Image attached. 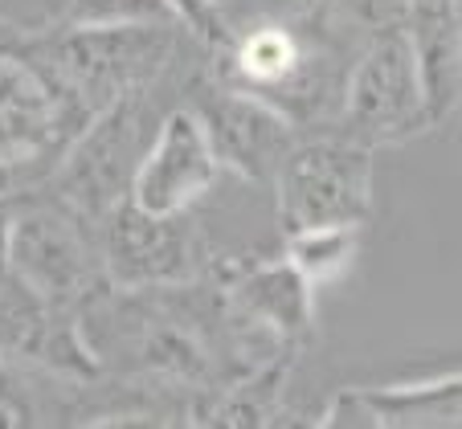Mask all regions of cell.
Masks as SVG:
<instances>
[{
	"mask_svg": "<svg viewBox=\"0 0 462 429\" xmlns=\"http://www.w3.org/2000/svg\"><path fill=\"white\" fill-rule=\"evenodd\" d=\"M90 119L33 37L0 41V196L50 180Z\"/></svg>",
	"mask_w": 462,
	"mask_h": 429,
	"instance_id": "obj_1",
	"label": "cell"
},
{
	"mask_svg": "<svg viewBox=\"0 0 462 429\" xmlns=\"http://www.w3.org/2000/svg\"><path fill=\"white\" fill-rule=\"evenodd\" d=\"M42 58L90 114L115 106L119 98L143 95L156 74L172 61L176 41L168 21H127V25H82L33 37Z\"/></svg>",
	"mask_w": 462,
	"mask_h": 429,
	"instance_id": "obj_2",
	"label": "cell"
},
{
	"mask_svg": "<svg viewBox=\"0 0 462 429\" xmlns=\"http://www.w3.org/2000/svg\"><path fill=\"white\" fill-rule=\"evenodd\" d=\"M87 221L61 201H25L9 213V242H5V262L9 278L21 282L37 303L79 315L103 295L106 270L103 254L90 242Z\"/></svg>",
	"mask_w": 462,
	"mask_h": 429,
	"instance_id": "obj_3",
	"label": "cell"
},
{
	"mask_svg": "<svg viewBox=\"0 0 462 429\" xmlns=\"http://www.w3.org/2000/svg\"><path fill=\"white\" fill-rule=\"evenodd\" d=\"M282 233L315 225H365L373 213V148L348 135L295 140L274 172Z\"/></svg>",
	"mask_w": 462,
	"mask_h": 429,
	"instance_id": "obj_4",
	"label": "cell"
},
{
	"mask_svg": "<svg viewBox=\"0 0 462 429\" xmlns=\"http://www.w3.org/2000/svg\"><path fill=\"white\" fill-rule=\"evenodd\" d=\"M430 127L426 95H421L418 61L402 33V21L381 29L373 45L360 53L340 95V135L381 148L405 143Z\"/></svg>",
	"mask_w": 462,
	"mask_h": 429,
	"instance_id": "obj_5",
	"label": "cell"
},
{
	"mask_svg": "<svg viewBox=\"0 0 462 429\" xmlns=\"http://www.w3.org/2000/svg\"><path fill=\"white\" fill-rule=\"evenodd\" d=\"M189 111L201 123L213 160L242 180L274 176L299 140V123L291 114L226 78H201L189 87Z\"/></svg>",
	"mask_w": 462,
	"mask_h": 429,
	"instance_id": "obj_6",
	"label": "cell"
},
{
	"mask_svg": "<svg viewBox=\"0 0 462 429\" xmlns=\"http://www.w3.org/2000/svg\"><path fill=\"white\" fill-rule=\"evenodd\" d=\"M135 140H140V95L119 98L82 127V135L50 176L53 201L98 229L131 188V172L140 164Z\"/></svg>",
	"mask_w": 462,
	"mask_h": 429,
	"instance_id": "obj_7",
	"label": "cell"
},
{
	"mask_svg": "<svg viewBox=\"0 0 462 429\" xmlns=\"http://www.w3.org/2000/svg\"><path fill=\"white\" fill-rule=\"evenodd\" d=\"M103 270L115 290H160L189 282L197 270L192 254V237L184 229V213L176 217H152L135 209L123 196L111 213L103 217Z\"/></svg>",
	"mask_w": 462,
	"mask_h": 429,
	"instance_id": "obj_8",
	"label": "cell"
},
{
	"mask_svg": "<svg viewBox=\"0 0 462 429\" xmlns=\"http://www.w3.org/2000/svg\"><path fill=\"white\" fill-rule=\"evenodd\" d=\"M221 164L213 160V148L205 140L201 123L189 106H176L164 123H160L152 148L140 156L135 172H131L127 201L135 209L152 213V217H176L197 205L209 184L217 180Z\"/></svg>",
	"mask_w": 462,
	"mask_h": 429,
	"instance_id": "obj_9",
	"label": "cell"
},
{
	"mask_svg": "<svg viewBox=\"0 0 462 429\" xmlns=\"http://www.w3.org/2000/svg\"><path fill=\"white\" fill-rule=\"evenodd\" d=\"M402 33L418 61L430 127L462 106V0H402Z\"/></svg>",
	"mask_w": 462,
	"mask_h": 429,
	"instance_id": "obj_10",
	"label": "cell"
},
{
	"mask_svg": "<svg viewBox=\"0 0 462 429\" xmlns=\"http://www.w3.org/2000/svg\"><path fill=\"white\" fill-rule=\"evenodd\" d=\"M311 282L287 262H262L226 282V303L245 327L274 335L279 348H303L315 335Z\"/></svg>",
	"mask_w": 462,
	"mask_h": 429,
	"instance_id": "obj_11",
	"label": "cell"
},
{
	"mask_svg": "<svg viewBox=\"0 0 462 429\" xmlns=\"http://www.w3.org/2000/svg\"><path fill=\"white\" fill-rule=\"evenodd\" d=\"M360 397L373 413V425H462V372L418 385H373L360 388Z\"/></svg>",
	"mask_w": 462,
	"mask_h": 429,
	"instance_id": "obj_12",
	"label": "cell"
},
{
	"mask_svg": "<svg viewBox=\"0 0 462 429\" xmlns=\"http://www.w3.org/2000/svg\"><path fill=\"white\" fill-rule=\"evenodd\" d=\"M360 250V225H315L287 233V262L303 274L311 287L340 278Z\"/></svg>",
	"mask_w": 462,
	"mask_h": 429,
	"instance_id": "obj_13",
	"label": "cell"
},
{
	"mask_svg": "<svg viewBox=\"0 0 462 429\" xmlns=\"http://www.w3.org/2000/svg\"><path fill=\"white\" fill-rule=\"evenodd\" d=\"M295 364V348H279V356L271 364H262L258 372L242 380L234 393L221 401V413L209 421H226V425H266L274 421V409L282 401V385H287V372Z\"/></svg>",
	"mask_w": 462,
	"mask_h": 429,
	"instance_id": "obj_14",
	"label": "cell"
},
{
	"mask_svg": "<svg viewBox=\"0 0 462 429\" xmlns=\"http://www.w3.org/2000/svg\"><path fill=\"white\" fill-rule=\"evenodd\" d=\"M45 13H50V25L58 29L127 25V21H168V25H176L164 0H45Z\"/></svg>",
	"mask_w": 462,
	"mask_h": 429,
	"instance_id": "obj_15",
	"label": "cell"
},
{
	"mask_svg": "<svg viewBox=\"0 0 462 429\" xmlns=\"http://www.w3.org/2000/svg\"><path fill=\"white\" fill-rule=\"evenodd\" d=\"M164 5L176 17V25L197 33L205 45H229V29H226V21H221L217 0H164Z\"/></svg>",
	"mask_w": 462,
	"mask_h": 429,
	"instance_id": "obj_16",
	"label": "cell"
},
{
	"mask_svg": "<svg viewBox=\"0 0 462 429\" xmlns=\"http://www.w3.org/2000/svg\"><path fill=\"white\" fill-rule=\"evenodd\" d=\"M307 5L319 9L323 17H344L368 29H384L393 21H402V5H393V0H307Z\"/></svg>",
	"mask_w": 462,
	"mask_h": 429,
	"instance_id": "obj_17",
	"label": "cell"
},
{
	"mask_svg": "<svg viewBox=\"0 0 462 429\" xmlns=\"http://www.w3.org/2000/svg\"><path fill=\"white\" fill-rule=\"evenodd\" d=\"M9 205H13V196H0V287L9 282V262H5V242H9Z\"/></svg>",
	"mask_w": 462,
	"mask_h": 429,
	"instance_id": "obj_18",
	"label": "cell"
},
{
	"mask_svg": "<svg viewBox=\"0 0 462 429\" xmlns=\"http://www.w3.org/2000/svg\"><path fill=\"white\" fill-rule=\"evenodd\" d=\"M393 5H402V0H393Z\"/></svg>",
	"mask_w": 462,
	"mask_h": 429,
	"instance_id": "obj_19",
	"label": "cell"
},
{
	"mask_svg": "<svg viewBox=\"0 0 462 429\" xmlns=\"http://www.w3.org/2000/svg\"><path fill=\"white\" fill-rule=\"evenodd\" d=\"M217 5H226V0H217Z\"/></svg>",
	"mask_w": 462,
	"mask_h": 429,
	"instance_id": "obj_20",
	"label": "cell"
}]
</instances>
